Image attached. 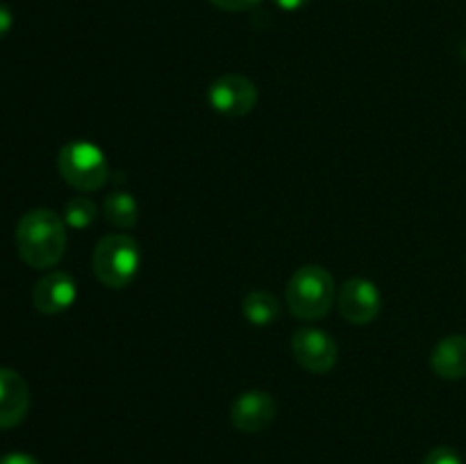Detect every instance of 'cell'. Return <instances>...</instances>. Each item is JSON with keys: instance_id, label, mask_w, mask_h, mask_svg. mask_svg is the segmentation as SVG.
<instances>
[{"instance_id": "cell-18", "label": "cell", "mask_w": 466, "mask_h": 464, "mask_svg": "<svg viewBox=\"0 0 466 464\" xmlns=\"http://www.w3.org/2000/svg\"><path fill=\"white\" fill-rule=\"evenodd\" d=\"M0 464H41V462L27 453H7L0 458Z\"/></svg>"}, {"instance_id": "cell-10", "label": "cell", "mask_w": 466, "mask_h": 464, "mask_svg": "<svg viewBox=\"0 0 466 464\" xmlns=\"http://www.w3.org/2000/svg\"><path fill=\"white\" fill-rule=\"evenodd\" d=\"M30 387L14 368L0 367V428H14L27 417Z\"/></svg>"}, {"instance_id": "cell-2", "label": "cell", "mask_w": 466, "mask_h": 464, "mask_svg": "<svg viewBox=\"0 0 466 464\" xmlns=\"http://www.w3.org/2000/svg\"><path fill=\"white\" fill-rule=\"evenodd\" d=\"M289 312L303 321H319L330 312L337 300L335 277L328 268L308 264L291 273L285 289Z\"/></svg>"}, {"instance_id": "cell-5", "label": "cell", "mask_w": 466, "mask_h": 464, "mask_svg": "<svg viewBox=\"0 0 466 464\" xmlns=\"http://www.w3.org/2000/svg\"><path fill=\"white\" fill-rule=\"evenodd\" d=\"M258 86L250 77L239 73H226L217 77L208 89V103L214 112L223 114L228 118L246 116L258 105Z\"/></svg>"}, {"instance_id": "cell-16", "label": "cell", "mask_w": 466, "mask_h": 464, "mask_svg": "<svg viewBox=\"0 0 466 464\" xmlns=\"http://www.w3.org/2000/svg\"><path fill=\"white\" fill-rule=\"evenodd\" d=\"M209 3L223 12H248V9L258 7L262 0H209Z\"/></svg>"}, {"instance_id": "cell-1", "label": "cell", "mask_w": 466, "mask_h": 464, "mask_svg": "<svg viewBox=\"0 0 466 464\" xmlns=\"http://www.w3.org/2000/svg\"><path fill=\"white\" fill-rule=\"evenodd\" d=\"M18 257L32 268H53L66 253V223L53 209L36 207L23 214L16 223Z\"/></svg>"}, {"instance_id": "cell-13", "label": "cell", "mask_w": 466, "mask_h": 464, "mask_svg": "<svg viewBox=\"0 0 466 464\" xmlns=\"http://www.w3.org/2000/svg\"><path fill=\"white\" fill-rule=\"evenodd\" d=\"M103 217L118 230H130L139 221V203L130 191H112L103 200Z\"/></svg>"}, {"instance_id": "cell-15", "label": "cell", "mask_w": 466, "mask_h": 464, "mask_svg": "<svg viewBox=\"0 0 466 464\" xmlns=\"http://www.w3.org/2000/svg\"><path fill=\"white\" fill-rule=\"evenodd\" d=\"M421 464H464V462L455 449H451V446H437V449H432L431 453L423 458Z\"/></svg>"}, {"instance_id": "cell-6", "label": "cell", "mask_w": 466, "mask_h": 464, "mask_svg": "<svg viewBox=\"0 0 466 464\" xmlns=\"http://www.w3.org/2000/svg\"><path fill=\"white\" fill-rule=\"evenodd\" d=\"M337 309L353 326H369L382 309V296L369 277H349L337 289Z\"/></svg>"}, {"instance_id": "cell-7", "label": "cell", "mask_w": 466, "mask_h": 464, "mask_svg": "<svg viewBox=\"0 0 466 464\" xmlns=\"http://www.w3.org/2000/svg\"><path fill=\"white\" fill-rule=\"evenodd\" d=\"M294 359L309 373H328L339 359V346L332 335L319 328H299L291 337Z\"/></svg>"}, {"instance_id": "cell-4", "label": "cell", "mask_w": 466, "mask_h": 464, "mask_svg": "<svg viewBox=\"0 0 466 464\" xmlns=\"http://www.w3.org/2000/svg\"><path fill=\"white\" fill-rule=\"evenodd\" d=\"M57 171L68 187L77 191H98L109 180L107 155L85 139L68 141L57 155Z\"/></svg>"}, {"instance_id": "cell-12", "label": "cell", "mask_w": 466, "mask_h": 464, "mask_svg": "<svg viewBox=\"0 0 466 464\" xmlns=\"http://www.w3.org/2000/svg\"><path fill=\"white\" fill-rule=\"evenodd\" d=\"M241 312L244 318L255 328H267L280 318V300L271 294V291L255 289L246 294L244 303H241Z\"/></svg>"}, {"instance_id": "cell-17", "label": "cell", "mask_w": 466, "mask_h": 464, "mask_svg": "<svg viewBox=\"0 0 466 464\" xmlns=\"http://www.w3.org/2000/svg\"><path fill=\"white\" fill-rule=\"evenodd\" d=\"M12 25H14L12 9L5 7V5H0V39H5V36L9 35Z\"/></svg>"}, {"instance_id": "cell-8", "label": "cell", "mask_w": 466, "mask_h": 464, "mask_svg": "<svg viewBox=\"0 0 466 464\" xmlns=\"http://www.w3.org/2000/svg\"><path fill=\"white\" fill-rule=\"evenodd\" d=\"M278 403L268 391L248 389L241 391L230 405V421L237 430L246 435H258L264 432L276 421Z\"/></svg>"}, {"instance_id": "cell-14", "label": "cell", "mask_w": 466, "mask_h": 464, "mask_svg": "<svg viewBox=\"0 0 466 464\" xmlns=\"http://www.w3.org/2000/svg\"><path fill=\"white\" fill-rule=\"evenodd\" d=\"M96 217H98V207L86 196H76L64 205L62 218L66 227H73V230H85V227L94 226Z\"/></svg>"}, {"instance_id": "cell-3", "label": "cell", "mask_w": 466, "mask_h": 464, "mask_svg": "<svg viewBox=\"0 0 466 464\" xmlns=\"http://www.w3.org/2000/svg\"><path fill=\"white\" fill-rule=\"evenodd\" d=\"M141 268V248L130 235L118 232L98 241L94 250V273L100 285L109 289H126Z\"/></svg>"}, {"instance_id": "cell-11", "label": "cell", "mask_w": 466, "mask_h": 464, "mask_svg": "<svg viewBox=\"0 0 466 464\" xmlns=\"http://www.w3.org/2000/svg\"><path fill=\"white\" fill-rule=\"evenodd\" d=\"M431 368L441 380L466 378V335H449L437 341L431 353Z\"/></svg>"}, {"instance_id": "cell-19", "label": "cell", "mask_w": 466, "mask_h": 464, "mask_svg": "<svg viewBox=\"0 0 466 464\" xmlns=\"http://www.w3.org/2000/svg\"><path fill=\"white\" fill-rule=\"evenodd\" d=\"M273 3H276V7L282 9V12H299L305 5H309V0H273Z\"/></svg>"}, {"instance_id": "cell-9", "label": "cell", "mask_w": 466, "mask_h": 464, "mask_svg": "<svg viewBox=\"0 0 466 464\" xmlns=\"http://www.w3.org/2000/svg\"><path fill=\"white\" fill-rule=\"evenodd\" d=\"M77 298V282L66 271H48L36 280L32 289V305L41 314H62L73 308Z\"/></svg>"}]
</instances>
